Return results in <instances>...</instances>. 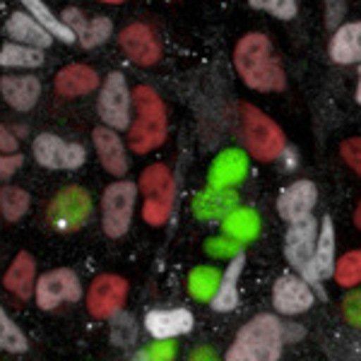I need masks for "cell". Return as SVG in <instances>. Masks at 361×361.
<instances>
[{
    "label": "cell",
    "mask_w": 361,
    "mask_h": 361,
    "mask_svg": "<svg viewBox=\"0 0 361 361\" xmlns=\"http://www.w3.org/2000/svg\"><path fill=\"white\" fill-rule=\"evenodd\" d=\"M236 73L250 90L258 92H279L287 85L284 70L279 68L277 58L272 56V44L265 34H246L236 44L234 51Z\"/></svg>",
    "instance_id": "6da1fadb"
},
{
    "label": "cell",
    "mask_w": 361,
    "mask_h": 361,
    "mask_svg": "<svg viewBox=\"0 0 361 361\" xmlns=\"http://www.w3.org/2000/svg\"><path fill=\"white\" fill-rule=\"evenodd\" d=\"M133 102H135V121L128 133V145L135 154H147L166 140V106L152 87L145 85L133 92Z\"/></svg>",
    "instance_id": "7a4b0ae2"
},
{
    "label": "cell",
    "mask_w": 361,
    "mask_h": 361,
    "mask_svg": "<svg viewBox=\"0 0 361 361\" xmlns=\"http://www.w3.org/2000/svg\"><path fill=\"white\" fill-rule=\"evenodd\" d=\"M282 323L270 316V313H260L253 320H248L241 330H238L234 345L226 352L229 361H277L282 357Z\"/></svg>",
    "instance_id": "3957f363"
},
{
    "label": "cell",
    "mask_w": 361,
    "mask_h": 361,
    "mask_svg": "<svg viewBox=\"0 0 361 361\" xmlns=\"http://www.w3.org/2000/svg\"><path fill=\"white\" fill-rule=\"evenodd\" d=\"M241 133L250 157L258 161H275L287 149L282 128L250 104H241Z\"/></svg>",
    "instance_id": "277c9868"
},
{
    "label": "cell",
    "mask_w": 361,
    "mask_h": 361,
    "mask_svg": "<svg viewBox=\"0 0 361 361\" xmlns=\"http://www.w3.org/2000/svg\"><path fill=\"white\" fill-rule=\"evenodd\" d=\"M140 188L145 193L142 217L149 226H161L171 214L173 195H176V183H173L171 171L164 164H152L140 176Z\"/></svg>",
    "instance_id": "5b68a950"
},
{
    "label": "cell",
    "mask_w": 361,
    "mask_h": 361,
    "mask_svg": "<svg viewBox=\"0 0 361 361\" xmlns=\"http://www.w3.org/2000/svg\"><path fill=\"white\" fill-rule=\"evenodd\" d=\"M318 224L311 214L304 219L289 222L287 236H284V255H287L289 265L294 267L299 275H304L306 282L318 284V270H316V241H318Z\"/></svg>",
    "instance_id": "8992f818"
},
{
    "label": "cell",
    "mask_w": 361,
    "mask_h": 361,
    "mask_svg": "<svg viewBox=\"0 0 361 361\" xmlns=\"http://www.w3.org/2000/svg\"><path fill=\"white\" fill-rule=\"evenodd\" d=\"M133 205H135V185L130 180H116L104 190L102 197V224L106 236L121 238L130 226Z\"/></svg>",
    "instance_id": "52a82bcc"
},
{
    "label": "cell",
    "mask_w": 361,
    "mask_h": 361,
    "mask_svg": "<svg viewBox=\"0 0 361 361\" xmlns=\"http://www.w3.org/2000/svg\"><path fill=\"white\" fill-rule=\"evenodd\" d=\"M92 214V197L80 185H68L58 193L49 205V222L58 231H75Z\"/></svg>",
    "instance_id": "ba28073f"
},
{
    "label": "cell",
    "mask_w": 361,
    "mask_h": 361,
    "mask_svg": "<svg viewBox=\"0 0 361 361\" xmlns=\"http://www.w3.org/2000/svg\"><path fill=\"white\" fill-rule=\"evenodd\" d=\"M82 296V284L68 267H58L42 275L37 284V304L44 311H54L66 301H78Z\"/></svg>",
    "instance_id": "9c48e42d"
},
{
    "label": "cell",
    "mask_w": 361,
    "mask_h": 361,
    "mask_svg": "<svg viewBox=\"0 0 361 361\" xmlns=\"http://www.w3.org/2000/svg\"><path fill=\"white\" fill-rule=\"evenodd\" d=\"M99 116L114 130H123L130 121V92L123 73H111L99 94Z\"/></svg>",
    "instance_id": "30bf717a"
},
{
    "label": "cell",
    "mask_w": 361,
    "mask_h": 361,
    "mask_svg": "<svg viewBox=\"0 0 361 361\" xmlns=\"http://www.w3.org/2000/svg\"><path fill=\"white\" fill-rule=\"evenodd\" d=\"M34 159L39 161L46 169H63V171H70V169H80L85 164V147L82 145H70L66 140L51 135V133H42L37 140H34Z\"/></svg>",
    "instance_id": "8fae6325"
},
{
    "label": "cell",
    "mask_w": 361,
    "mask_h": 361,
    "mask_svg": "<svg viewBox=\"0 0 361 361\" xmlns=\"http://www.w3.org/2000/svg\"><path fill=\"white\" fill-rule=\"evenodd\" d=\"M128 296V282L118 275H99L87 292V308L99 320L114 318L123 308Z\"/></svg>",
    "instance_id": "7c38bea8"
},
{
    "label": "cell",
    "mask_w": 361,
    "mask_h": 361,
    "mask_svg": "<svg viewBox=\"0 0 361 361\" xmlns=\"http://www.w3.org/2000/svg\"><path fill=\"white\" fill-rule=\"evenodd\" d=\"M118 44L123 54L137 66H154L161 58V44L157 34L147 25H128L123 32L118 34Z\"/></svg>",
    "instance_id": "4fadbf2b"
},
{
    "label": "cell",
    "mask_w": 361,
    "mask_h": 361,
    "mask_svg": "<svg viewBox=\"0 0 361 361\" xmlns=\"http://www.w3.org/2000/svg\"><path fill=\"white\" fill-rule=\"evenodd\" d=\"M272 304L284 316H299V313L313 306L311 284L304 277L282 275L275 282V289H272Z\"/></svg>",
    "instance_id": "5bb4252c"
},
{
    "label": "cell",
    "mask_w": 361,
    "mask_h": 361,
    "mask_svg": "<svg viewBox=\"0 0 361 361\" xmlns=\"http://www.w3.org/2000/svg\"><path fill=\"white\" fill-rule=\"evenodd\" d=\"M318 202V188L311 180H296V183L287 185L277 197V212L284 222H296L311 214V209Z\"/></svg>",
    "instance_id": "9a60e30c"
},
{
    "label": "cell",
    "mask_w": 361,
    "mask_h": 361,
    "mask_svg": "<svg viewBox=\"0 0 361 361\" xmlns=\"http://www.w3.org/2000/svg\"><path fill=\"white\" fill-rule=\"evenodd\" d=\"M145 328L154 340H171V337L185 335L193 328V313L185 308H171V311H149L145 316Z\"/></svg>",
    "instance_id": "2e32d148"
},
{
    "label": "cell",
    "mask_w": 361,
    "mask_h": 361,
    "mask_svg": "<svg viewBox=\"0 0 361 361\" xmlns=\"http://www.w3.org/2000/svg\"><path fill=\"white\" fill-rule=\"evenodd\" d=\"M66 25L75 32V39H80V44L85 49H94L102 46L111 37V20L109 17H94V20H87L78 8H70L61 17Z\"/></svg>",
    "instance_id": "e0dca14e"
},
{
    "label": "cell",
    "mask_w": 361,
    "mask_h": 361,
    "mask_svg": "<svg viewBox=\"0 0 361 361\" xmlns=\"http://www.w3.org/2000/svg\"><path fill=\"white\" fill-rule=\"evenodd\" d=\"M94 149L102 159V166L114 176H123L128 171V154L126 147L121 142V137L116 135L111 128H97L94 130Z\"/></svg>",
    "instance_id": "ac0fdd59"
},
{
    "label": "cell",
    "mask_w": 361,
    "mask_h": 361,
    "mask_svg": "<svg viewBox=\"0 0 361 361\" xmlns=\"http://www.w3.org/2000/svg\"><path fill=\"white\" fill-rule=\"evenodd\" d=\"M248 171V159L241 149H226L214 159L212 169H209V185L212 188H229L243 180Z\"/></svg>",
    "instance_id": "d6986e66"
},
{
    "label": "cell",
    "mask_w": 361,
    "mask_h": 361,
    "mask_svg": "<svg viewBox=\"0 0 361 361\" xmlns=\"http://www.w3.org/2000/svg\"><path fill=\"white\" fill-rule=\"evenodd\" d=\"M0 92H3L5 102L15 109V111H29L34 109V104L39 102V94H42V85H39L37 78H29V75H22V78H8L0 80Z\"/></svg>",
    "instance_id": "ffe728a7"
},
{
    "label": "cell",
    "mask_w": 361,
    "mask_h": 361,
    "mask_svg": "<svg viewBox=\"0 0 361 361\" xmlns=\"http://www.w3.org/2000/svg\"><path fill=\"white\" fill-rule=\"evenodd\" d=\"M5 29H8L10 39H15L17 44L37 46V49H49V46L54 44V34H51L44 25H39L34 17H29L25 13L10 15Z\"/></svg>",
    "instance_id": "44dd1931"
},
{
    "label": "cell",
    "mask_w": 361,
    "mask_h": 361,
    "mask_svg": "<svg viewBox=\"0 0 361 361\" xmlns=\"http://www.w3.org/2000/svg\"><path fill=\"white\" fill-rule=\"evenodd\" d=\"M99 87V75L90 66H68L56 75V92L61 97H85Z\"/></svg>",
    "instance_id": "7402d4cb"
},
{
    "label": "cell",
    "mask_w": 361,
    "mask_h": 361,
    "mask_svg": "<svg viewBox=\"0 0 361 361\" xmlns=\"http://www.w3.org/2000/svg\"><path fill=\"white\" fill-rule=\"evenodd\" d=\"M330 58L340 66L361 63V22H349L337 29L330 42Z\"/></svg>",
    "instance_id": "603a6c76"
},
{
    "label": "cell",
    "mask_w": 361,
    "mask_h": 361,
    "mask_svg": "<svg viewBox=\"0 0 361 361\" xmlns=\"http://www.w3.org/2000/svg\"><path fill=\"white\" fill-rule=\"evenodd\" d=\"M236 202H238V195L234 190L212 188V185H209V190L195 197L193 212H195V217H200V219H217V217H226L231 209H236Z\"/></svg>",
    "instance_id": "cb8c5ba5"
},
{
    "label": "cell",
    "mask_w": 361,
    "mask_h": 361,
    "mask_svg": "<svg viewBox=\"0 0 361 361\" xmlns=\"http://www.w3.org/2000/svg\"><path fill=\"white\" fill-rule=\"evenodd\" d=\"M34 272H37V263L29 253L22 250L20 255L13 260V265L5 272V289H10L13 294H17L20 299H32L34 294Z\"/></svg>",
    "instance_id": "d4e9b609"
},
{
    "label": "cell",
    "mask_w": 361,
    "mask_h": 361,
    "mask_svg": "<svg viewBox=\"0 0 361 361\" xmlns=\"http://www.w3.org/2000/svg\"><path fill=\"white\" fill-rule=\"evenodd\" d=\"M243 265H246V258L241 253H236L231 258L229 267L219 279V287L212 296V308L214 311H231V308L238 306V277L243 272Z\"/></svg>",
    "instance_id": "484cf974"
},
{
    "label": "cell",
    "mask_w": 361,
    "mask_h": 361,
    "mask_svg": "<svg viewBox=\"0 0 361 361\" xmlns=\"http://www.w3.org/2000/svg\"><path fill=\"white\" fill-rule=\"evenodd\" d=\"M224 234L238 241H253L260 231V217L253 209H231L224 217Z\"/></svg>",
    "instance_id": "4316f807"
},
{
    "label": "cell",
    "mask_w": 361,
    "mask_h": 361,
    "mask_svg": "<svg viewBox=\"0 0 361 361\" xmlns=\"http://www.w3.org/2000/svg\"><path fill=\"white\" fill-rule=\"evenodd\" d=\"M316 270L320 279L330 277L335 270V226L330 217L323 219V229L316 241Z\"/></svg>",
    "instance_id": "83f0119b"
},
{
    "label": "cell",
    "mask_w": 361,
    "mask_h": 361,
    "mask_svg": "<svg viewBox=\"0 0 361 361\" xmlns=\"http://www.w3.org/2000/svg\"><path fill=\"white\" fill-rule=\"evenodd\" d=\"M0 66L3 68H39L44 66V54L37 46L5 44L0 49Z\"/></svg>",
    "instance_id": "f1b7e54d"
},
{
    "label": "cell",
    "mask_w": 361,
    "mask_h": 361,
    "mask_svg": "<svg viewBox=\"0 0 361 361\" xmlns=\"http://www.w3.org/2000/svg\"><path fill=\"white\" fill-rule=\"evenodd\" d=\"M22 5L32 13V17L39 22V25H44L51 34H54V39H61V42H66V44H73L75 32L63 20H58L49 8H46L44 0H22Z\"/></svg>",
    "instance_id": "f546056e"
},
{
    "label": "cell",
    "mask_w": 361,
    "mask_h": 361,
    "mask_svg": "<svg viewBox=\"0 0 361 361\" xmlns=\"http://www.w3.org/2000/svg\"><path fill=\"white\" fill-rule=\"evenodd\" d=\"M219 279H222V275L214 267H195L188 277V289L193 294V299L212 301V296L219 287Z\"/></svg>",
    "instance_id": "4dcf8cb0"
},
{
    "label": "cell",
    "mask_w": 361,
    "mask_h": 361,
    "mask_svg": "<svg viewBox=\"0 0 361 361\" xmlns=\"http://www.w3.org/2000/svg\"><path fill=\"white\" fill-rule=\"evenodd\" d=\"M29 209V193L17 185H5L0 188V212L8 222H17Z\"/></svg>",
    "instance_id": "1f68e13d"
},
{
    "label": "cell",
    "mask_w": 361,
    "mask_h": 361,
    "mask_svg": "<svg viewBox=\"0 0 361 361\" xmlns=\"http://www.w3.org/2000/svg\"><path fill=\"white\" fill-rule=\"evenodd\" d=\"M335 282L340 287H357L361 284V250H349L335 263Z\"/></svg>",
    "instance_id": "d6a6232c"
},
{
    "label": "cell",
    "mask_w": 361,
    "mask_h": 361,
    "mask_svg": "<svg viewBox=\"0 0 361 361\" xmlns=\"http://www.w3.org/2000/svg\"><path fill=\"white\" fill-rule=\"evenodd\" d=\"M0 349H5L10 354H25L29 349L25 333L8 318L3 306H0Z\"/></svg>",
    "instance_id": "836d02e7"
},
{
    "label": "cell",
    "mask_w": 361,
    "mask_h": 361,
    "mask_svg": "<svg viewBox=\"0 0 361 361\" xmlns=\"http://www.w3.org/2000/svg\"><path fill=\"white\" fill-rule=\"evenodd\" d=\"M255 10H265L277 20H294L296 17V0H248Z\"/></svg>",
    "instance_id": "e575fe53"
},
{
    "label": "cell",
    "mask_w": 361,
    "mask_h": 361,
    "mask_svg": "<svg viewBox=\"0 0 361 361\" xmlns=\"http://www.w3.org/2000/svg\"><path fill=\"white\" fill-rule=\"evenodd\" d=\"M205 250L212 258H234L236 253H241V241L234 236H217L205 243Z\"/></svg>",
    "instance_id": "d590c367"
},
{
    "label": "cell",
    "mask_w": 361,
    "mask_h": 361,
    "mask_svg": "<svg viewBox=\"0 0 361 361\" xmlns=\"http://www.w3.org/2000/svg\"><path fill=\"white\" fill-rule=\"evenodd\" d=\"M176 357V347H173L171 340H157L152 347L142 349V352L137 354L135 359H142V361H169Z\"/></svg>",
    "instance_id": "8d00e7d4"
},
{
    "label": "cell",
    "mask_w": 361,
    "mask_h": 361,
    "mask_svg": "<svg viewBox=\"0 0 361 361\" xmlns=\"http://www.w3.org/2000/svg\"><path fill=\"white\" fill-rule=\"evenodd\" d=\"M342 159L347 161V166L352 169L357 176H361V137H349L342 142L340 147Z\"/></svg>",
    "instance_id": "74e56055"
},
{
    "label": "cell",
    "mask_w": 361,
    "mask_h": 361,
    "mask_svg": "<svg viewBox=\"0 0 361 361\" xmlns=\"http://www.w3.org/2000/svg\"><path fill=\"white\" fill-rule=\"evenodd\" d=\"M342 313H345V320L352 328L361 330V292H352L345 296V301H342Z\"/></svg>",
    "instance_id": "f35d334b"
},
{
    "label": "cell",
    "mask_w": 361,
    "mask_h": 361,
    "mask_svg": "<svg viewBox=\"0 0 361 361\" xmlns=\"http://www.w3.org/2000/svg\"><path fill=\"white\" fill-rule=\"evenodd\" d=\"M25 164V157L22 154H8V157H0V178H8Z\"/></svg>",
    "instance_id": "ab89813d"
},
{
    "label": "cell",
    "mask_w": 361,
    "mask_h": 361,
    "mask_svg": "<svg viewBox=\"0 0 361 361\" xmlns=\"http://www.w3.org/2000/svg\"><path fill=\"white\" fill-rule=\"evenodd\" d=\"M17 145H20V140H17L8 128L0 126V149H3V152H15Z\"/></svg>",
    "instance_id": "60d3db41"
},
{
    "label": "cell",
    "mask_w": 361,
    "mask_h": 361,
    "mask_svg": "<svg viewBox=\"0 0 361 361\" xmlns=\"http://www.w3.org/2000/svg\"><path fill=\"white\" fill-rule=\"evenodd\" d=\"M354 224H357V229L361 231V202L357 205V212H354Z\"/></svg>",
    "instance_id": "b9f144b4"
},
{
    "label": "cell",
    "mask_w": 361,
    "mask_h": 361,
    "mask_svg": "<svg viewBox=\"0 0 361 361\" xmlns=\"http://www.w3.org/2000/svg\"><path fill=\"white\" fill-rule=\"evenodd\" d=\"M357 102L361 104V75H359V87H357Z\"/></svg>",
    "instance_id": "7bdbcfd3"
},
{
    "label": "cell",
    "mask_w": 361,
    "mask_h": 361,
    "mask_svg": "<svg viewBox=\"0 0 361 361\" xmlns=\"http://www.w3.org/2000/svg\"><path fill=\"white\" fill-rule=\"evenodd\" d=\"M99 3H111V5H118V3H123V0H99Z\"/></svg>",
    "instance_id": "ee69618b"
}]
</instances>
